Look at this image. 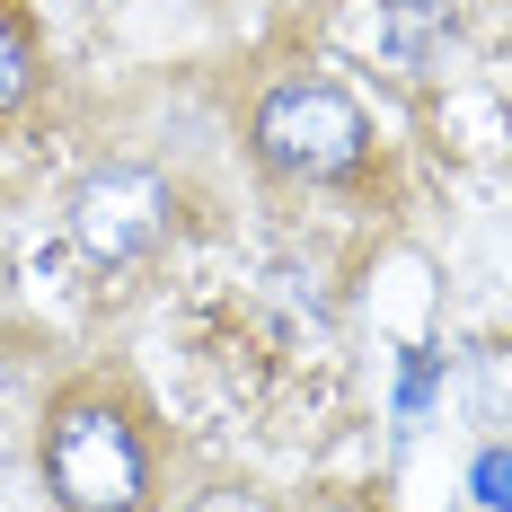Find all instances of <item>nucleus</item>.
I'll use <instances>...</instances> for the list:
<instances>
[{
  "label": "nucleus",
  "instance_id": "5",
  "mask_svg": "<svg viewBox=\"0 0 512 512\" xmlns=\"http://www.w3.org/2000/svg\"><path fill=\"white\" fill-rule=\"evenodd\" d=\"M468 495L486 512H512V451H477L468 460Z\"/></svg>",
  "mask_w": 512,
  "mask_h": 512
},
{
  "label": "nucleus",
  "instance_id": "4",
  "mask_svg": "<svg viewBox=\"0 0 512 512\" xmlns=\"http://www.w3.org/2000/svg\"><path fill=\"white\" fill-rule=\"evenodd\" d=\"M27 89H36V27L18 0H0V115H18Z\"/></svg>",
  "mask_w": 512,
  "mask_h": 512
},
{
  "label": "nucleus",
  "instance_id": "7",
  "mask_svg": "<svg viewBox=\"0 0 512 512\" xmlns=\"http://www.w3.org/2000/svg\"><path fill=\"white\" fill-rule=\"evenodd\" d=\"M424 398H433V354H407V371H398V415H424Z\"/></svg>",
  "mask_w": 512,
  "mask_h": 512
},
{
  "label": "nucleus",
  "instance_id": "6",
  "mask_svg": "<svg viewBox=\"0 0 512 512\" xmlns=\"http://www.w3.org/2000/svg\"><path fill=\"white\" fill-rule=\"evenodd\" d=\"M177 512H274V495H256V486H204V495H186Z\"/></svg>",
  "mask_w": 512,
  "mask_h": 512
},
{
  "label": "nucleus",
  "instance_id": "1",
  "mask_svg": "<svg viewBox=\"0 0 512 512\" xmlns=\"http://www.w3.org/2000/svg\"><path fill=\"white\" fill-rule=\"evenodd\" d=\"M36 477L53 512H151L159 495V442L133 389L115 380H71L53 389L36 424Z\"/></svg>",
  "mask_w": 512,
  "mask_h": 512
},
{
  "label": "nucleus",
  "instance_id": "8",
  "mask_svg": "<svg viewBox=\"0 0 512 512\" xmlns=\"http://www.w3.org/2000/svg\"><path fill=\"white\" fill-rule=\"evenodd\" d=\"M309 512H371V504H362V495H318Z\"/></svg>",
  "mask_w": 512,
  "mask_h": 512
},
{
  "label": "nucleus",
  "instance_id": "2",
  "mask_svg": "<svg viewBox=\"0 0 512 512\" xmlns=\"http://www.w3.org/2000/svg\"><path fill=\"white\" fill-rule=\"evenodd\" d=\"M248 151H256V168H274L292 186H345L371 159V115L336 80H283V89L256 98Z\"/></svg>",
  "mask_w": 512,
  "mask_h": 512
},
{
  "label": "nucleus",
  "instance_id": "3",
  "mask_svg": "<svg viewBox=\"0 0 512 512\" xmlns=\"http://www.w3.org/2000/svg\"><path fill=\"white\" fill-rule=\"evenodd\" d=\"M168 230H177V195H168V177L142 168V159H106V168H89L71 186V248L89 256V265H106V274L159 256Z\"/></svg>",
  "mask_w": 512,
  "mask_h": 512
}]
</instances>
